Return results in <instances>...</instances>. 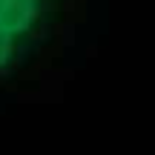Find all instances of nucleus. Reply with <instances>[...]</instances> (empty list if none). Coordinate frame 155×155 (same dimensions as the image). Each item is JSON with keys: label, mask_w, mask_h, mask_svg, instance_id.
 Wrapping results in <instances>:
<instances>
[{"label": "nucleus", "mask_w": 155, "mask_h": 155, "mask_svg": "<svg viewBox=\"0 0 155 155\" xmlns=\"http://www.w3.org/2000/svg\"><path fill=\"white\" fill-rule=\"evenodd\" d=\"M3 3H12V0H0V6H3Z\"/></svg>", "instance_id": "nucleus-1"}]
</instances>
